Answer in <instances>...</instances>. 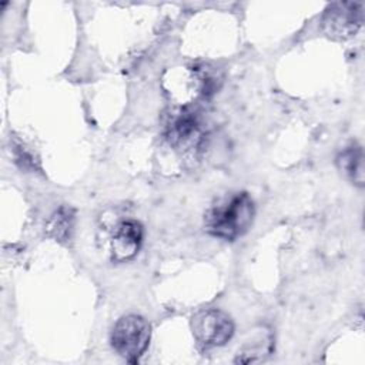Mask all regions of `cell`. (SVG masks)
<instances>
[{
  "instance_id": "obj_9",
  "label": "cell",
  "mask_w": 365,
  "mask_h": 365,
  "mask_svg": "<svg viewBox=\"0 0 365 365\" xmlns=\"http://www.w3.org/2000/svg\"><path fill=\"white\" fill-rule=\"evenodd\" d=\"M74 227V211L68 207H60L48 220L46 231L57 241H67Z\"/></svg>"
},
{
  "instance_id": "obj_8",
  "label": "cell",
  "mask_w": 365,
  "mask_h": 365,
  "mask_svg": "<svg viewBox=\"0 0 365 365\" xmlns=\"http://www.w3.org/2000/svg\"><path fill=\"white\" fill-rule=\"evenodd\" d=\"M271 349H272V336L269 334L267 336L258 335L257 338L245 342L242 348L238 349V354L234 361L237 364L259 362L269 355Z\"/></svg>"
},
{
  "instance_id": "obj_2",
  "label": "cell",
  "mask_w": 365,
  "mask_h": 365,
  "mask_svg": "<svg viewBox=\"0 0 365 365\" xmlns=\"http://www.w3.org/2000/svg\"><path fill=\"white\" fill-rule=\"evenodd\" d=\"M150 324L140 315L121 317L113 327L111 345L127 362L137 364L150 342Z\"/></svg>"
},
{
  "instance_id": "obj_4",
  "label": "cell",
  "mask_w": 365,
  "mask_h": 365,
  "mask_svg": "<svg viewBox=\"0 0 365 365\" xmlns=\"http://www.w3.org/2000/svg\"><path fill=\"white\" fill-rule=\"evenodd\" d=\"M362 24V3H332L322 16V30L334 40H346L356 34Z\"/></svg>"
},
{
  "instance_id": "obj_1",
  "label": "cell",
  "mask_w": 365,
  "mask_h": 365,
  "mask_svg": "<svg viewBox=\"0 0 365 365\" xmlns=\"http://www.w3.org/2000/svg\"><path fill=\"white\" fill-rule=\"evenodd\" d=\"M254 214L251 197L247 192H235L207 211L204 227L212 237L234 241L248 231Z\"/></svg>"
},
{
  "instance_id": "obj_5",
  "label": "cell",
  "mask_w": 365,
  "mask_h": 365,
  "mask_svg": "<svg viewBox=\"0 0 365 365\" xmlns=\"http://www.w3.org/2000/svg\"><path fill=\"white\" fill-rule=\"evenodd\" d=\"M143 242V227L134 220L123 221L117 225L111 240V258L117 262L134 258Z\"/></svg>"
},
{
  "instance_id": "obj_7",
  "label": "cell",
  "mask_w": 365,
  "mask_h": 365,
  "mask_svg": "<svg viewBox=\"0 0 365 365\" xmlns=\"http://www.w3.org/2000/svg\"><path fill=\"white\" fill-rule=\"evenodd\" d=\"M338 170L355 185L362 187L365 181L364 151L359 145L351 144L336 155Z\"/></svg>"
},
{
  "instance_id": "obj_6",
  "label": "cell",
  "mask_w": 365,
  "mask_h": 365,
  "mask_svg": "<svg viewBox=\"0 0 365 365\" xmlns=\"http://www.w3.org/2000/svg\"><path fill=\"white\" fill-rule=\"evenodd\" d=\"M167 137L177 148H188L201 140V124L195 113L182 110L167 125Z\"/></svg>"
},
{
  "instance_id": "obj_3",
  "label": "cell",
  "mask_w": 365,
  "mask_h": 365,
  "mask_svg": "<svg viewBox=\"0 0 365 365\" xmlns=\"http://www.w3.org/2000/svg\"><path fill=\"white\" fill-rule=\"evenodd\" d=\"M191 329L194 338L205 346H222L232 334L234 324L230 315L217 308L198 311L191 318Z\"/></svg>"
}]
</instances>
